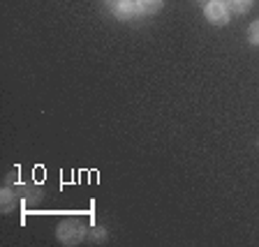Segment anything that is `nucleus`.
Returning a JSON list of instances; mask_svg holds the SVG:
<instances>
[{
  "label": "nucleus",
  "mask_w": 259,
  "mask_h": 247,
  "mask_svg": "<svg viewBox=\"0 0 259 247\" xmlns=\"http://www.w3.org/2000/svg\"><path fill=\"white\" fill-rule=\"evenodd\" d=\"M206 19L210 23H215V26H225L229 21V7L227 3H220V0H213L206 5Z\"/></svg>",
  "instance_id": "obj_1"
},
{
  "label": "nucleus",
  "mask_w": 259,
  "mask_h": 247,
  "mask_svg": "<svg viewBox=\"0 0 259 247\" xmlns=\"http://www.w3.org/2000/svg\"><path fill=\"white\" fill-rule=\"evenodd\" d=\"M81 236H83V226H81L79 222H74V220H65L63 224H60V229H58V238L63 242H67V245L79 242Z\"/></svg>",
  "instance_id": "obj_2"
},
{
  "label": "nucleus",
  "mask_w": 259,
  "mask_h": 247,
  "mask_svg": "<svg viewBox=\"0 0 259 247\" xmlns=\"http://www.w3.org/2000/svg\"><path fill=\"white\" fill-rule=\"evenodd\" d=\"M107 5L111 7V12L120 19H135L139 7H137V0H107Z\"/></svg>",
  "instance_id": "obj_3"
},
{
  "label": "nucleus",
  "mask_w": 259,
  "mask_h": 247,
  "mask_svg": "<svg viewBox=\"0 0 259 247\" xmlns=\"http://www.w3.org/2000/svg\"><path fill=\"white\" fill-rule=\"evenodd\" d=\"M137 7L144 14H155L162 10V0H137Z\"/></svg>",
  "instance_id": "obj_4"
},
{
  "label": "nucleus",
  "mask_w": 259,
  "mask_h": 247,
  "mask_svg": "<svg viewBox=\"0 0 259 247\" xmlns=\"http://www.w3.org/2000/svg\"><path fill=\"white\" fill-rule=\"evenodd\" d=\"M227 7L238 12V14H243V12L250 10V0H227Z\"/></svg>",
  "instance_id": "obj_5"
},
{
  "label": "nucleus",
  "mask_w": 259,
  "mask_h": 247,
  "mask_svg": "<svg viewBox=\"0 0 259 247\" xmlns=\"http://www.w3.org/2000/svg\"><path fill=\"white\" fill-rule=\"evenodd\" d=\"M248 37H250V42H252V44H257V46H259V21H254L252 26H250V30H248Z\"/></svg>",
  "instance_id": "obj_6"
}]
</instances>
